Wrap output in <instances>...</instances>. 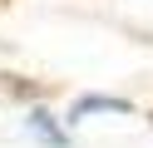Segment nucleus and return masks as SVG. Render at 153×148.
I'll return each instance as SVG.
<instances>
[{
	"instance_id": "obj_1",
	"label": "nucleus",
	"mask_w": 153,
	"mask_h": 148,
	"mask_svg": "<svg viewBox=\"0 0 153 148\" xmlns=\"http://www.w3.org/2000/svg\"><path fill=\"white\" fill-rule=\"evenodd\" d=\"M79 114H128V99H109V94H89L74 104V118Z\"/></svg>"
},
{
	"instance_id": "obj_2",
	"label": "nucleus",
	"mask_w": 153,
	"mask_h": 148,
	"mask_svg": "<svg viewBox=\"0 0 153 148\" xmlns=\"http://www.w3.org/2000/svg\"><path fill=\"white\" fill-rule=\"evenodd\" d=\"M30 128H35V133L45 138V143H54V148H69V138H64L59 128L50 123V114H30Z\"/></svg>"
}]
</instances>
